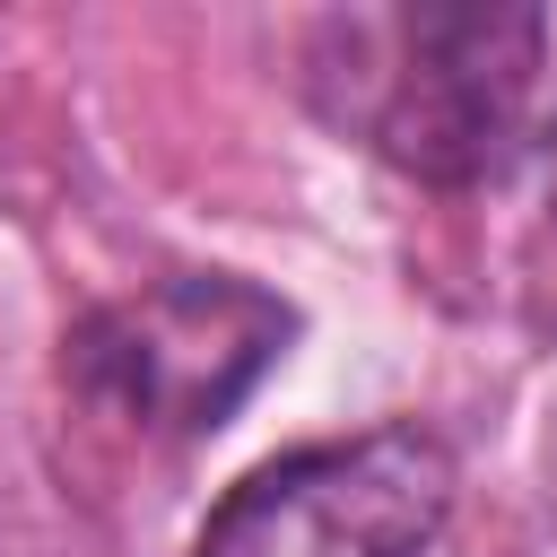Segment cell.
Wrapping results in <instances>:
<instances>
[{"label": "cell", "instance_id": "6da1fadb", "mask_svg": "<svg viewBox=\"0 0 557 557\" xmlns=\"http://www.w3.org/2000/svg\"><path fill=\"white\" fill-rule=\"evenodd\" d=\"M540 9H339L305 44L322 122L418 183H496L540 148Z\"/></svg>", "mask_w": 557, "mask_h": 557}, {"label": "cell", "instance_id": "7a4b0ae2", "mask_svg": "<svg viewBox=\"0 0 557 557\" xmlns=\"http://www.w3.org/2000/svg\"><path fill=\"white\" fill-rule=\"evenodd\" d=\"M287 339H296V305L226 270H183L96 305L70 331V383L104 418L191 444L252 400V383L287 357Z\"/></svg>", "mask_w": 557, "mask_h": 557}, {"label": "cell", "instance_id": "3957f363", "mask_svg": "<svg viewBox=\"0 0 557 557\" xmlns=\"http://www.w3.org/2000/svg\"><path fill=\"white\" fill-rule=\"evenodd\" d=\"M453 513V453L426 426L296 444L235 479L191 557H418Z\"/></svg>", "mask_w": 557, "mask_h": 557}, {"label": "cell", "instance_id": "277c9868", "mask_svg": "<svg viewBox=\"0 0 557 557\" xmlns=\"http://www.w3.org/2000/svg\"><path fill=\"white\" fill-rule=\"evenodd\" d=\"M540 148H548V157H557V113H548V122H540Z\"/></svg>", "mask_w": 557, "mask_h": 557}]
</instances>
